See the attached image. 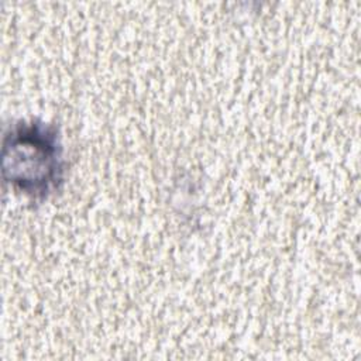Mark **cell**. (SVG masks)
<instances>
[{
	"instance_id": "6da1fadb",
	"label": "cell",
	"mask_w": 361,
	"mask_h": 361,
	"mask_svg": "<svg viewBox=\"0 0 361 361\" xmlns=\"http://www.w3.org/2000/svg\"><path fill=\"white\" fill-rule=\"evenodd\" d=\"M10 144L6 142V149H10V166L6 171L11 172V179L23 189L32 195H45L58 180H61L59 151L55 134L41 126H18L7 135Z\"/></svg>"
}]
</instances>
